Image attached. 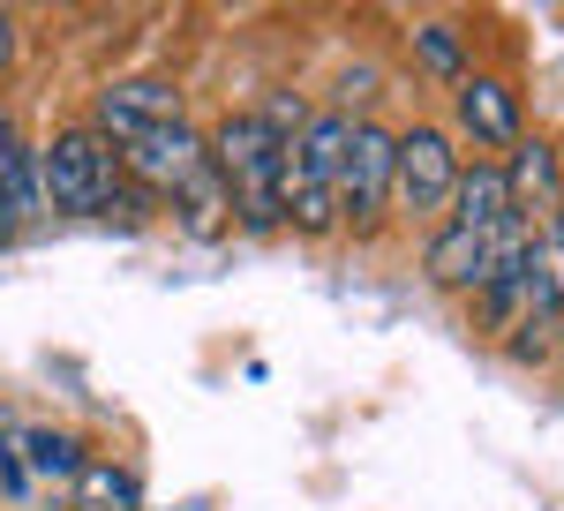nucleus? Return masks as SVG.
Returning <instances> with one entry per match:
<instances>
[{
    "label": "nucleus",
    "instance_id": "nucleus-7",
    "mask_svg": "<svg viewBox=\"0 0 564 511\" xmlns=\"http://www.w3.org/2000/svg\"><path fill=\"white\" fill-rule=\"evenodd\" d=\"M204 159H212V151H204V128H196V121H174V128H159V135H143L135 151H121V173L166 204V196H174V188L204 166Z\"/></svg>",
    "mask_w": 564,
    "mask_h": 511
},
{
    "label": "nucleus",
    "instance_id": "nucleus-16",
    "mask_svg": "<svg viewBox=\"0 0 564 511\" xmlns=\"http://www.w3.org/2000/svg\"><path fill=\"white\" fill-rule=\"evenodd\" d=\"M505 361H520V369H542V361H550V354H557L564 346V324H542V316H520V324H512V331H505Z\"/></svg>",
    "mask_w": 564,
    "mask_h": 511
},
{
    "label": "nucleus",
    "instance_id": "nucleus-8",
    "mask_svg": "<svg viewBox=\"0 0 564 511\" xmlns=\"http://www.w3.org/2000/svg\"><path fill=\"white\" fill-rule=\"evenodd\" d=\"M505 166V181H512V204H520L527 218H550L564 204V143L550 135V128H527L520 143L497 159Z\"/></svg>",
    "mask_w": 564,
    "mask_h": 511
},
{
    "label": "nucleus",
    "instance_id": "nucleus-19",
    "mask_svg": "<svg viewBox=\"0 0 564 511\" xmlns=\"http://www.w3.org/2000/svg\"><path fill=\"white\" fill-rule=\"evenodd\" d=\"M542 249L557 256V271H564V204H557L550 218H542Z\"/></svg>",
    "mask_w": 564,
    "mask_h": 511
},
{
    "label": "nucleus",
    "instance_id": "nucleus-9",
    "mask_svg": "<svg viewBox=\"0 0 564 511\" xmlns=\"http://www.w3.org/2000/svg\"><path fill=\"white\" fill-rule=\"evenodd\" d=\"M520 211L512 204V181H505V166L497 159H475V166H459V188H452V226H467V233H489V226H505V218Z\"/></svg>",
    "mask_w": 564,
    "mask_h": 511
},
{
    "label": "nucleus",
    "instance_id": "nucleus-17",
    "mask_svg": "<svg viewBox=\"0 0 564 511\" xmlns=\"http://www.w3.org/2000/svg\"><path fill=\"white\" fill-rule=\"evenodd\" d=\"M0 497H8V504H23V497H31V459H23V422H8V414H0Z\"/></svg>",
    "mask_w": 564,
    "mask_h": 511
},
{
    "label": "nucleus",
    "instance_id": "nucleus-1",
    "mask_svg": "<svg viewBox=\"0 0 564 511\" xmlns=\"http://www.w3.org/2000/svg\"><path fill=\"white\" fill-rule=\"evenodd\" d=\"M286 135L271 113H226L218 128H204L218 181L234 196V226L241 233H279L286 226Z\"/></svg>",
    "mask_w": 564,
    "mask_h": 511
},
{
    "label": "nucleus",
    "instance_id": "nucleus-21",
    "mask_svg": "<svg viewBox=\"0 0 564 511\" xmlns=\"http://www.w3.org/2000/svg\"><path fill=\"white\" fill-rule=\"evenodd\" d=\"M8 61H15V23H8V8H0V76H8Z\"/></svg>",
    "mask_w": 564,
    "mask_h": 511
},
{
    "label": "nucleus",
    "instance_id": "nucleus-22",
    "mask_svg": "<svg viewBox=\"0 0 564 511\" xmlns=\"http://www.w3.org/2000/svg\"><path fill=\"white\" fill-rule=\"evenodd\" d=\"M0 249H15V226H8V211H0Z\"/></svg>",
    "mask_w": 564,
    "mask_h": 511
},
{
    "label": "nucleus",
    "instance_id": "nucleus-12",
    "mask_svg": "<svg viewBox=\"0 0 564 511\" xmlns=\"http://www.w3.org/2000/svg\"><path fill=\"white\" fill-rule=\"evenodd\" d=\"M475 256H481V241L467 233V226H452V218H436L430 233H422V279L430 286H444V294H475Z\"/></svg>",
    "mask_w": 564,
    "mask_h": 511
},
{
    "label": "nucleus",
    "instance_id": "nucleus-3",
    "mask_svg": "<svg viewBox=\"0 0 564 511\" xmlns=\"http://www.w3.org/2000/svg\"><path fill=\"white\" fill-rule=\"evenodd\" d=\"M391 211H399V128L361 113L354 121V159L339 173V233L369 241V233H384Z\"/></svg>",
    "mask_w": 564,
    "mask_h": 511
},
{
    "label": "nucleus",
    "instance_id": "nucleus-10",
    "mask_svg": "<svg viewBox=\"0 0 564 511\" xmlns=\"http://www.w3.org/2000/svg\"><path fill=\"white\" fill-rule=\"evenodd\" d=\"M166 211L181 218V233H188V241H218V233L234 226V196H226V181H218L212 159H204V166L166 196Z\"/></svg>",
    "mask_w": 564,
    "mask_h": 511
},
{
    "label": "nucleus",
    "instance_id": "nucleus-5",
    "mask_svg": "<svg viewBox=\"0 0 564 511\" xmlns=\"http://www.w3.org/2000/svg\"><path fill=\"white\" fill-rule=\"evenodd\" d=\"M188 121L181 113V90L166 76H121V84L98 90V106H90V128L113 143V151H135L143 135H159V128Z\"/></svg>",
    "mask_w": 564,
    "mask_h": 511
},
{
    "label": "nucleus",
    "instance_id": "nucleus-11",
    "mask_svg": "<svg viewBox=\"0 0 564 511\" xmlns=\"http://www.w3.org/2000/svg\"><path fill=\"white\" fill-rule=\"evenodd\" d=\"M286 226L308 233V241H332V233H339V188L302 166L294 135H286Z\"/></svg>",
    "mask_w": 564,
    "mask_h": 511
},
{
    "label": "nucleus",
    "instance_id": "nucleus-13",
    "mask_svg": "<svg viewBox=\"0 0 564 511\" xmlns=\"http://www.w3.org/2000/svg\"><path fill=\"white\" fill-rule=\"evenodd\" d=\"M23 459H31V481H53L61 497H68V489H76V474L90 467L84 436H76V428H61V422H23Z\"/></svg>",
    "mask_w": 564,
    "mask_h": 511
},
{
    "label": "nucleus",
    "instance_id": "nucleus-14",
    "mask_svg": "<svg viewBox=\"0 0 564 511\" xmlns=\"http://www.w3.org/2000/svg\"><path fill=\"white\" fill-rule=\"evenodd\" d=\"M68 511H143V481L121 459H90L68 489Z\"/></svg>",
    "mask_w": 564,
    "mask_h": 511
},
{
    "label": "nucleus",
    "instance_id": "nucleus-6",
    "mask_svg": "<svg viewBox=\"0 0 564 511\" xmlns=\"http://www.w3.org/2000/svg\"><path fill=\"white\" fill-rule=\"evenodd\" d=\"M452 113H459V128L481 143V159H505L512 143L527 135V106H520V90L505 84L497 68H475L467 84L452 90Z\"/></svg>",
    "mask_w": 564,
    "mask_h": 511
},
{
    "label": "nucleus",
    "instance_id": "nucleus-2",
    "mask_svg": "<svg viewBox=\"0 0 564 511\" xmlns=\"http://www.w3.org/2000/svg\"><path fill=\"white\" fill-rule=\"evenodd\" d=\"M39 173H45V218H106L113 196L129 188L121 151L98 128H61L39 151Z\"/></svg>",
    "mask_w": 564,
    "mask_h": 511
},
{
    "label": "nucleus",
    "instance_id": "nucleus-20",
    "mask_svg": "<svg viewBox=\"0 0 564 511\" xmlns=\"http://www.w3.org/2000/svg\"><path fill=\"white\" fill-rule=\"evenodd\" d=\"M15 151H23V135H15V121L0 113V173H8V159H15Z\"/></svg>",
    "mask_w": 564,
    "mask_h": 511
},
{
    "label": "nucleus",
    "instance_id": "nucleus-18",
    "mask_svg": "<svg viewBox=\"0 0 564 511\" xmlns=\"http://www.w3.org/2000/svg\"><path fill=\"white\" fill-rule=\"evenodd\" d=\"M377 84H384V76H377L369 61H354L347 76H339V98H332V106H339V113H354V106H369V98H377Z\"/></svg>",
    "mask_w": 564,
    "mask_h": 511
},
{
    "label": "nucleus",
    "instance_id": "nucleus-4",
    "mask_svg": "<svg viewBox=\"0 0 564 511\" xmlns=\"http://www.w3.org/2000/svg\"><path fill=\"white\" fill-rule=\"evenodd\" d=\"M452 188H459V151H452V128L436 121H406L399 128V211L414 218H444L452 211Z\"/></svg>",
    "mask_w": 564,
    "mask_h": 511
},
{
    "label": "nucleus",
    "instance_id": "nucleus-15",
    "mask_svg": "<svg viewBox=\"0 0 564 511\" xmlns=\"http://www.w3.org/2000/svg\"><path fill=\"white\" fill-rule=\"evenodd\" d=\"M414 61H422V76H430V84H452V90L475 76V61H467V39H459L452 23H422V31H414Z\"/></svg>",
    "mask_w": 564,
    "mask_h": 511
}]
</instances>
